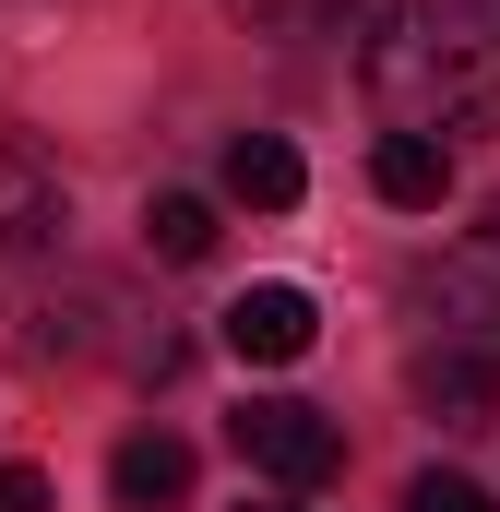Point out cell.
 <instances>
[{"instance_id": "obj_1", "label": "cell", "mask_w": 500, "mask_h": 512, "mask_svg": "<svg viewBox=\"0 0 500 512\" xmlns=\"http://www.w3.org/2000/svg\"><path fill=\"white\" fill-rule=\"evenodd\" d=\"M358 84L405 131H489L500 120V0H393L358 48Z\"/></svg>"}, {"instance_id": "obj_2", "label": "cell", "mask_w": 500, "mask_h": 512, "mask_svg": "<svg viewBox=\"0 0 500 512\" xmlns=\"http://www.w3.org/2000/svg\"><path fill=\"white\" fill-rule=\"evenodd\" d=\"M227 441H239L250 477H274V489H322V477L346 465V429H334L322 405H298V393H250L239 417H227Z\"/></svg>"}, {"instance_id": "obj_3", "label": "cell", "mask_w": 500, "mask_h": 512, "mask_svg": "<svg viewBox=\"0 0 500 512\" xmlns=\"http://www.w3.org/2000/svg\"><path fill=\"white\" fill-rule=\"evenodd\" d=\"M60 227H72L60 167H48L36 143H12V131H0V274H12V262H48V251H60Z\"/></svg>"}, {"instance_id": "obj_4", "label": "cell", "mask_w": 500, "mask_h": 512, "mask_svg": "<svg viewBox=\"0 0 500 512\" xmlns=\"http://www.w3.org/2000/svg\"><path fill=\"white\" fill-rule=\"evenodd\" d=\"M417 298L429 310H453V322H477V346H500V215L489 227H465L453 251L417 274Z\"/></svg>"}, {"instance_id": "obj_5", "label": "cell", "mask_w": 500, "mask_h": 512, "mask_svg": "<svg viewBox=\"0 0 500 512\" xmlns=\"http://www.w3.org/2000/svg\"><path fill=\"white\" fill-rule=\"evenodd\" d=\"M215 334L239 346L250 370H286V358H310L322 310H310V286H250V298H227V322H215Z\"/></svg>"}, {"instance_id": "obj_6", "label": "cell", "mask_w": 500, "mask_h": 512, "mask_svg": "<svg viewBox=\"0 0 500 512\" xmlns=\"http://www.w3.org/2000/svg\"><path fill=\"white\" fill-rule=\"evenodd\" d=\"M405 382H417V405H429L441 429H489L500 417V346H429Z\"/></svg>"}, {"instance_id": "obj_7", "label": "cell", "mask_w": 500, "mask_h": 512, "mask_svg": "<svg viewBox=\"0 0 500 512\" xmlns=\"http://www.w3.org/2000/svg\"><path fill=\"white\" fill-rule=\"evenodd\" d=\"M370 191L393 203V215H441V191H453V143H441V131H381Z\"/></svg>"}, {"instance_id": "obj_8", "label": "cell", "mask_w": 500, "mask_h": 512, "mask_svg": "<svg viewBox=\"0 0 500 512\" xmlns=\"http://www.w3.org/2000/svg\"><path fill=\"white\" fill-rule=\"evenodd\" d=\"M108 489H120L131 512H167V501H191V441H179V429H131L120 453H108Z\"/></svg>"}, {"instance_id": "obj_9", "label": "cell", "mask_w": 500, "mask_h": 512, "mask_svg": "<svg viewBox=\"0 0 500 512\" xmlns=\"http://www.w3.org/2000/svg\"><path fill=\"white\" fill-rule=\"evenodd\" d=\"M227 191H239L250 215H286V203L310 191V167H298V143H274V131H239V143H227Z\"/></svg>"}, {"instance_id": "obj_10", "label": "cell", "mask_w": 500, "mask_h": 512, "mask_svg": "<svg viewBox=\"0 0 500 512\" xmlns=\"http://www.w3.org/2000/svg\"><path fill=\"white\" fill-rule=\"evenodd\" d=\"M143 251L155 262H203L215 251V203H203V191H155V203H143Z\"/></svg>"}, {"instance_id": "obj_11", "label": "cell", "mask_w": 500, "mask_h": 512, "mask_svg": "<svg viewBox=\"0 0 500 512\" xmlns=\"http://www.w3.org/2000/svg\"><path fill=\"white\" fill-rule=\"evenodd\" d=\"M239 12L262 36H334V24H346V0H239Z\"/></svg>"}, {"instance_id": "obj_12", "label": "cell", "mask_w": 500, "mask_h": 512, "mask_svg": "<svg viewBox=\"0 0 500 512\" xmlns=\"http://www.w3.org/2000/svg\"><path fill=\"white\" fill-rule=\"evenodd\" d=\"M405 512H489V489H477V477H441V465H429V477L405 489Z\"/></svg>"}, {"instance_id": "obj_13", "label": "cell", "mask_w": 500, "mask_h": 512, "mask_svg": "<svg viewBox=\"0 0 500 512\" xmlns=\"http://www.w3.org/2000/svg\"><path fill=\"white\" fill-rule=\"evenodd\" d=\"M0 512H60V489H48L36 465H0Z\"/></svg>"}, {"instance_id": "obj_14", "label": "cell", "mask_w": 500, "mask_h": 512, "mask_svg": "<svg viewBox=\"0 0 500 512\" xmlns=\"http://www.w3.org/2000/svg\"><path fill=\"white\" fill-rule=\"evenodd\" d=\"M239 512H274V501H239Z\"/></svg>"}]
</instances>
